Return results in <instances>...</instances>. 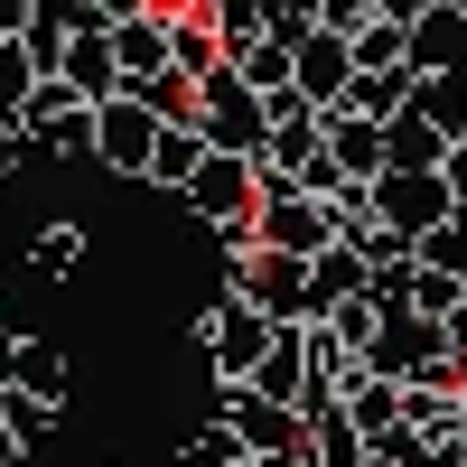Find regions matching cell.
Masks as SVG:
<instances>
[{
  "label": "cell",
  "instance_id": "obj_27",
  "mask_svg": "<svg viewBox=\"0 0 467 467\" xmlns=\"http://www.w3.org/2000/svg\"><path fill=\"white\" fill-rule=\"evenodd\" d=\"M458 10H467V0H458Z\"/></svg>",
  "mask_w": 467,
  "mask_h": 467
},
{
  "label": "cell",
  "instance_id": "obj_17",
  "mask_svg": "<svg viewBox=\"0 0 467 467\" xmlns=\"http://www.w3.org/2000/svg\"><path fill=\"white\" fill-rule=\"evenodd\" d=\"M122 94H140L160 122H197V75H178V66H160V75H140V85H122Z\"/></svg>",
  "mask_w": 467,
  "mask_h": 467
},
{
  "label": "cell",
  "instance_id": "obj_2",
  "mask_svg": "<svg viewBox=\"0 0 467 467\" xmlns=\"http://www.w3.org/2000/svg\"><path fill=\"white\" fill-rule=\"evenodd\" d=\"M178 197H187V215H197V224H234V215L262 206V160H253V150H206L197 178H187Z\"/></svg>",
  "mask_w": 467,
  "mask_h": 467
},
{
  "label": "cell",
  "instance_id": "obj_26",
  "mask_svg": "<svg viewBox=\"0 0 467 467\" xmlns=\"http://www.w3.org/2000/svg\"><path fill=\"white\" fill-rule=\"evenodd\" d=\"M0 383H10V374H0Z\"/></svg>",
  "mask_w": 467,
  "mask_h": 467
},
{
  "label": "cell",
  "instance_id": "obj_9",
  "mask_svg": "<svg viewBox=\"0 0 467 467\" xmlns=\"http://www.w3.org/2000/svg\"><path fill=\"white\" fill-rule=\"evenodd\" d=\"M327 160H337V178H356V187H374L383 169H393V150H383V122H365V112H346V103H327Z\"/></svg>",
  "mask_w": 467,
  "mask_h": 467
},
{
  "label": "cell",
  "instance_id": "obj_5",
  "mask_svg": "<svg viewBox=\"0 0 467 467\" xmlns=\"http://www.w3.org/2000/svg\"><path fill=\"white\" fill-rule=\"evenodd\" d=\"M224 420H234V440H244L253 458H308L299 402H271V393H253V383H224Z\"/></svg>",
  "mask_w": 467,
  "mask_h": 467
},
{
  "label": "cell",
  "instance_id": "obj_8",
  "mask_svg": "<svg viewBox=\"0 0 467 467\" xmlns=\"http://www.w3.org/2000/svg\"><path fill=\"white\" fill-rule=\"evenodd\" d=\"M290 85H299L308 103H318V112H327V103H346V85H356V57H346V28H327V19H318V28L299 37V47H290Z\"/></svg>",
  "mask_w": 467,
  "mask_h": 467
},
{
  "label": "cell",
  "instance_id": "obj_7",
  "mask_svg": "<svg viewBox=\"0 0 467 467\" xmlns=\"http://www.w3.org/2000/svg\"><path fill=\"white\" fill-rule=\"evenodd\" d=\"M150 140H160V112H150L140 94L94 103V160H103L112 178H140V169H150Z\"/></svg>",
  "mask_w": 467,
  "mask_h": 467
},
{
  "label": "cell",
  "instance_id": "obj_10",
  "mask_svg": "<svg viewBox=\"0 0 467 467\" xmlns=\"http://www.w3.org/2000/svg\"><path fill=\"white\" fill-rule=\"evenodd\" d=\"M411 75H467V10L458 0L411 19Z\"/></svg>",
  "mask_w": 467,
  "mask_h": 467
},
{
  "label": "cell",
  "instance_id": "obj_6",
  "mask_svg": "<svg viewBox=\"0 0 467 467\" xmlns=\"http://www.w3.org/2000/svg\"><path fill=\"white\" fill-rule=\"evenodd\" d=\"M224 290H244L262 318H281V327H299V318H308V262H299V253L253 244V262H234V281H224Z\"/></svg>",
  "mask_w": 467,
  "mask_h": 467
},
{
  "label": "cell",
  "instance_id": "obj_12",
  "mask_svg": "<svg viewBox=\"0 0 467 467\" xmlns=\"http://www.w3.org/2000/svg\"><path fill=\"white\" fill-rule=\"evenodd\" d=\"M112 66H122V85H140V75H160V66H169V19H150V10L112 19Z\"/></svg>",
  "mask_w": 467,
  "mask_h": 467
},
{
  "label": "cell",
  "instance_id": "obj_20",
  "mask_svg": "<svg viewBox=\"0 0 467 467\" xmlns=\"http://www.w3.org/2000/svg\"><path fill=\"white\" fill-rule=\"evenodd\" d=\"M19 160H37V150H28V131H19V112H10V103H0V178H10Z\"/></svg>",
  "mask_w": 467,
  "mask_h": 467
},
{
  "label": "cell",
  "instance_id": "obj_11",
  "mask_svg": "<svg viewBox=\"0 0 467 467\" xmlns=\"http://www.w3.org/2000/svg\"><path fill=\"white\" fill-rule=\"evenodd\" d=\"M57 75H66V85L85 94V103H112V94H122V66H112V28H75Z\"/></svg>",
  "mask_w": 467,
  "mask_h": 467
},
{
  "label": "cell",
  "instance_id": "obj_1",
  "mask_svg": "<svg viewBox=\"0 0 467 467\" xmlns=\"http://www.w3.org/2000/svg\"><path fill=\"white\" fill-rule=\"evenodd\" d=\"M197 131H206V150H253L262 160V85H244L234 66H215V75H197Z\"/></svg>",
  "mask_w": 467,
  "mask_h": 467
},
{
  "label": "cell",
  "instance_id": "obj_18",
  "mask_svg": "<svg viewBox=\"0 0 467 467\" xmlns=\"http://www.w3.org/2000/svg\"><path fill=\"white\" fill-rule=\"evenodd\" d=\"M234 458H253L244 440H234V420H197V431L178 440V467H234Z\"/></svg>",
  "mask_w": 467,
  "mask_h": 467
},
{
  "label": "cell",
  "instance_id": "obj_3",
  "mask_svg": "<svg viewBox=\"0 0 467 467\" xmlns=\"http://www.w3.org/2000/svg\"><path fill=\"white\" fill-rule=\"evenodd\" d=\"M365 197H374V215L393 224L402 244H420L431 224H449V215H458V197H449V178H440V169H383Z\"/></svg>",
  "mask_w": 467,
  "mask_h": 467
},
{
  "label": "cell",
  "instance_id": "obj_4",
  "mask_svg": "<svg viewBox=\"0 0 467 467\" xmlns=\"http://www.w3.org/2000/svg\"><path fill=\"white\" fill-rule=\"evenodd\" d=\"M271 327H281V318H262L244 290H224V299L206 308V365H215V383H253V365H262Z\"/></svg>",
  "mask_w": 467,
  "mask_h": 467
},
{
  "label": "cell",
  "instance_id": "obj_14",
  "mask_svg": "<svg viewBox=\"0 0 467 467\" xmlns=\"http://www.w3.org/2000/svg\"><path fill=\"white\" fill-rule=\"evenodd\" d=\"M10 383H19V393H37V402H57V411H66V383H75V374H66V346L28 337V346H19V365H10Z\"/></svg>",
  "mask_w": 467,
  "mask_h": 467
},
{
  "label": "cell",
  "instance_id": "obj_15",
  "mask_svg": "<svg viewBox=\"0 0 467 467\" xmlns=\"http://www.w3.org/2000/svg\"><path fill=\"white\" fill-rule=\"evenodd\" d=\"M28 150H37V160H94V103H75V112H57V122H37Z\"/></svg>",
  "mask_w": 467,
  "mask_h": 467
},
{
  "label": "cell",
  "instance_id": "obj_22",
  "mask_svg": "<svg viewBox=\"0 0 467 467\" xmlns=\"http://www.w3.org/2000/svg\"><path fill=\"white\" fill-rule=\"evenodd\" d=\"M374 10H383V0H318L327 28H356V19H374Z\"/></svg>",
  "mask_w": 467,
  "mask_h": 467
},
{
  "label": "cell",
  "instance_id": "obj_19",
  "mask_svg": "<svg viewBox=\"0 0 467 467\" xmlns=\"http://www.w3.org/2000/svg\"><path fill=\"white\" fill-rule=\"evenodd\" d=\"M37 85V66H28V47H19V37H0V103H19Z\"/></svg>",
  "mask_w": 467,
  "mask_h": 467
},
{
  "label": "cell",
  "instance_id": "obj_13",
  "mask_svg": "<svg viewBox=\"0 0 467 467\" xmlns=\"http://www.w3.org/2000/svg\"><path fill=\"white\" fill-rule=\"evenodd\" d=\"M197 160H206V131H197V122H160L140 187H187V178H197Z\"/></svg>",
  "mask_w": 467,
  "mask_h": 467
},
{
  "label": "cell",
  "instance_id": "obj_23",
  "mask_svg": "<svg viewBox=\"0 0 467 467\" xmlns=\"http://www.w3.org/2000/svg\"><path fill=\"white\" fill-rule=\"evenodd\" d=\"M37 10V0H0V37H19V19Z\"/></svg>",
  "mask_w": 467,
  "mask_h": 467
},
{
  "label": "cell",
  "instance_id": "obj_24",
  "mask_svg": "<svg viewBox=\"0 0 467 467\" xmlns=\"http://www.w3.org/2000/svg\"><path fill=\"white\" fill-rule=\"evenodd\" d=\"M0 467H28V458H0Z\"/></svg>",
  "mask_w": 467,
  "mask_h": 467
},
{
  "label": "cell",
  "instance_id": "obj_16",
  "mask_svg": "<svg viewBox=\"0 0 467 467\" xmlns=\"http://www.w3.org/2000/svg\"><path fill=\"white\" fill-rule=\"evenodd\" d=\"M28 271H37V281H75V271H85V224L28 234Z\"/></svg>",
  "mask_w": 467,
  "mask_h": 467
},
{
  "label": "cell",
  "instance_id": "obj_21",
  "mask_svg": "<svg viewBox=\"0 0 467 467\" xmlns=\"http://www.w3.org/2000/svg\"><path fill=\"white\" fill-rule=\"evenodd\" d=\"M440 178H449V197H458V215H467V131L440 150Z\"/></svg>",
  "mask_w": 467,
  "mask_h": 467
},
{
  "label": "cell",
  "instance_id": "obj_25",
  "mask_svg": "<svg viewBox=\"0 0 467 467\" xmlns=\"http://www.w3.org/2000/svg\"><path fill=\"white\" fill-rule=\"evenodd\" d=\"M0 318H10V299H0Z\"/></svg>",
  "mask_w": 467,
  "mask_h": 467
}]
</instances>
